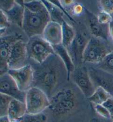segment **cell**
Here are the masks:
<instances>
[{
	"instance_id": "obj_20",
	"label": "cell",
	"mask_w": 113,
	"mask_h": 122,
	"mask_svg": "<svg viewBox=\"0 0 113 122\" xmlns=\"http://www.w3.org/2000/svg\"><path fill=\"white\" fill-rule=\"evenodd\" d=\"M62 45L68 48L75 38L76 33L74 28L65 20L62 24Z\"/></svg>"
},
{
	"instance_id": "obj_23",
	"label": "cell",
	"mask_w": 113,
	"mask_h": 122,
	"mask_svg": "<svg viewBox=\"0 0 113 122\" xmlns=\"http://www.w3.org/2000/svg\"><path fill=\"white\" fill-rule=\"evenodd\" d=\"M97 67L113 74V50L101 62L97 64Z\"/></svg>"
},
{
	"instance_id": "obj_4",
	"label": "cell",
	"mask_w": 113,
	"mask_h": 122,
	"mask_svg": "<svg viewBox=\"0 0 113 122\" xmlns=\"http://www.w3.org/2000/svg\"><path fill=\"white\" fill-rule=\"evenodd\" d=\"M105 40L90 37L86 45L83 56V62L98 64L111 53L113 49Z\"/></svg>"
},
{
	"instance_id": "obj_25",
	"label": "cell",
	"mask_w": 113,
	"mask_h": 122,
	"mask_svg": "<svg viewBox=\"0 0 113 122\" xmlns=\"http://www.w3.org/2000/svg\"><path fill=\"white\" fill-rule=\"evenodd\" d=\"M12 98L0 93V117L7 116L8 105Z\"/></svg>"
},
{
	"instance_id": "obj_33",
	"label": "cell",
	"mask_w": 113,
	"mask_h": 122,
	"mask_svg": "<svg viewBox=\"0 0 113 122\" xmlns=\"http://www.w3.org/2000/svg\"><path fill=\"white\" fill-rule=\"evenodd\" d=\"M110 113L111 116H113V97H111L102 104Z\"/></svg>"
},
{
	"instance_id": "obj_9",
	"label": "cell",
	"mask_w": 113,
	"mask_h": 122,
	"mask_svg": "<svg viewBox=\"0 0 113 122\" xmlns=\"http://www.w3.org/2000/svg\"><path fill=\"white\" fill-rule=\"evenodd\" d=\"M7 72L22 91L26 92L33 87V69L30 64H28L17 69L8 70Z\"/></svg>"
},
{
	"instance_id": "obj_40",
	"label": "cell",
	"mask_w": 113,
	"mask_h": 122,
	"mask_svg": "<svg viewBox=\"0 0 113 122\" xmlns=\"http://www.w3.org/2000/svg\"><path fill=\"white\" fill-rule=\"evenodd\" d=\"M11 122H20L19 120H15V121H12Z\"/></svg>"
},
{
	"instance_id": "obj_27",
	"label": "cell",
	"mask_w": 113,
	"mask_h": 122,
	"mask_svg": "<svg viewBox=\"0 0 113 122\" xmlns=\"http://www.w3.org/2000/svg\"><path fill=\"white\" fill-rule=\"evenodd\" d=\"M97 18L100 24H109L113 20V17L105 12L100 11L97 13Z\"/></svg>"
},
{
	"instance_id": "obj_42",
	"label": "cell",
	"mask_w": 113,
	"mask_h": 122,
	"mask_svg": "<svg viewBox=\"0 0 113 122\" xmlns=\"http://www.w3.org/2000/svg\"></svg>"
},
{
	"instance_id": "obj_12",
	"label": "cell",
	"mask_w": 113,
	"mask_h": 122,
	"mask_svg": "<svg viewBox=\"0 0 113 122\" xmlns=\"http://www.w3.org/2000/svg\"><path fill=\"white\" fill-rule=\"evenodd\" d=\"M88 38L82 32H78L72 44L67 49L76 67L83 63V53L90 38Z\"/></svg>"
},
{
	"instance_id": "obj_22",
	"label": "cell",
	"mask_w": 113,
	"mask_h": 122,
	"mask_svg": "<svg viewBox=\"0 0 113 122\" xmlns=\"http://www.w3.org/2000/svg\"><path fill=\"white\" fill-rule=\"evenodd\" d=\"M24 6L27 9L33 13H38L46 10L43 1L33 0L30 1H24Z\"/></svg>"
},
{
	"instance_id": "obj_34",
	"label": "cell",
	"mask_w": 113,
	"mask_h": 122,
	"mask_svg": "<svg viewBox=\"0 0 113 122\" xmlns=\"http://www.w3.org/2000/svg\"><path fill=\"white\" fill-rule=\"evenodd\" d=\"M64 7L68 11L67 9H71V7L74 6V5L76 3V1L73 0H64V1H60Z\"/></svg>"
},
{
	"instance_id": "obj_17",
	"label": "cell",
	"mask_w": 113,
	"mask_h": 122,
	"mask_svg": "<svg viewBox=\"0 0 113 122\" xmlns=\"http://www.w3.org/2000/svg\"><path fill=\"white\" fill-rule=\"evenodd\" d=\"M27 114L26 106L24 102L12 98L8 105L7 116L12 121L19 120Z\"/></svg>"
},
{
	"instance_id": "obj_41",
	"label": "cell",
	"mask_w": 113,
	"mask_h": 122,
	"mask_svg": "<svg viewBox=\"0 0 113 122\" xmlns=\"http://www.w3.org/2000/svg\"><path fill=\"white\" fill-rule=\"evenodd\" d=\"M112 120H113V117H112Z\"/></svg>"
},
{
	"instance_id": "obj_3",
	"label": "cell",
	"mask_w": 113,
	"mask_h": 122,
	"mask_svg": "<svg viewBox=\"0 0 113 122\" xmlns=\"http://www.w3.org/2000/svg\"><path fill=\"white\" fill-rule=\"evenodd\" d=\"M50 17L47 10L38 13H33L25 8L22 29L29 38L41 36Z\"/></svg>"
},
{
	"instance_id": "obj_26",
	"label": "cell",
	"mask_w": 113,
	"mask_h": 122,
	"mask_svg": "<svg viewBox=\"0 0 113 122\" xmlns=\"http://www.w3.org/2000/svg\"><path fill=\"white\" fill-rule=\"evenodd\" d=\"M98 2L100 11L105 12L113 17V0H101Z\"/></svg>"
},
{
	"instance_id": "obj_10",
	"label": "cell",
	"mask_w": 113,
	"mask_h": 122,
	"mask_svg": "<svg viewBox=\"0 0 113 122\" xmlns=\"http://www.w3.org/2000/svg\"><path fill=\"white\" fill-rule=\"evenodd\" d=\"M88 70L95 87H101L113 97V74L97 67H90Z\"/></svg>"
},
{
	"instance_id": "obj_39",
	"label": "cell",
	"mask_w": 113,
	"mask_h": 122,
	"mask_svg": "<svg viewBox=\"0 0 113 122\" xmlns=\"http://www.w3.org/2000/svg\"><path fill=\"white\" fill-rule=\"evenodd\" d=\"M7 72V71H4V70H0V76L1 75H2L3 74H4L5 73H6Z\"/></svg>"
},
{
	"instance_id": "obj_29",
	"label": "cell",
	"mask_w": 113,
	"mask_h": 122,
	"mask_svg": "<svg viewBox=\"0 0 113 122\" xmlns=\"http://www.w3.org/2000/svg\"><path fill=\"white\" fill-rule=\"evenodd\" d=\"M10 25L11 23L8 20L6 12L0 8V28L6 29Z\"/></svg>"
},
{
	"instance_id": "obj_30",
	"label": "cell",
	"mask_w": 113,
	"mask_h": 122,
	"mask_svg": "<svg viewBox=\"0 0 113 122\" xmlns=\"http://www.w3.org/2000/svg\"><path fill=\"white\" fill-rule=\"evenodd\" d=\"M85 9L86 8L81 3L76 2L70 10L72 15H75V16H79L83 13V12H85Z\"/></svg>"
},
{
	"instance_id": "obj_31",
	"label": "cell",
	"mask_w": 113,
	"mask_h": 122,
	"mask_svg": "<svg viewBox=\"0 0 113 122\" xmlns=\"http://www.w3.org/2000/svg\"><path fill=\"white\" fill-rule=\"evenodd\" d=\"M50 2L53 3V4L55 5L56 6H57V7L60 8V9L61 10V11L63 12L64 13H65V15H67V17L69 18V20H71V21L73 22L76 23V20L72 18V16H71L70 15L69 13V12H68L67 10L64 7V6H62V4L60 2V1H59V0H53V1H52V0H51V1H50Z\"/></svg>"
},
{
	"instance_id": "obj_18",
	"label": "cell",
	"mask_w": 113,
	"mask_h": 122,
	"mask_svg": "<svg viewBox=\"0 0 113 122\" xmlns=\"http://www.w3.org/2000/svg\"><path fill=\"white\" fill-rule=\"evenodd\" d=\"M53 49L56 54L61 59L67 71L68 81L70 79V75L75 69L76 66L73 62L67 48L61 44L53 46Z\"/></svg>"
},
{
	"instance_id": "obj_37",
	"label": "cell",
	"mask_w": 113,
	"mask_h": 122,
	"mask_svg": "<svg viewBox=\"0 0 113 122\" xmlns=\"http://www.w3.org/2000/svg\"><path fill=\"white\" fill-rule=\"evenodd\" d=\"M0 122H11V121L8 116H6L0 117Z\"/></svg>"
},
{
	"instance_id": "obj_28",
	"label": "cell",
	"mask_w": 113,
	"mask_h": 122,
	"mask_svg": "<svg viewBox=\"0 0 113 122\" xmlns=\"http://www.w3.org/2000/svg\"><path fill=\"white\" fill-rule=\"evenodd\" d=\"M94 109L96 112L98 113L100 117L104 119H112V116L108 111L104 107L102 104H97L94 105Z\"/></svg>"
},
{
	"instance_id": "obj_36",
	"label": "cell",
	"mask_w": 113,
	"mask_h": 122,
	"mask_svg": "<svg viewBox=\"0 0 113 122\" xmlns=\"http://www.w3.org/2000/svg\"><path fill=\"white\" fill-rule=\"evenodd\" d=\"M109 34H110V38L112 39L113 41V20L109 24Z\"/></svg>"
},
{
	"instance_id": "obj_35",
	"label": "cell",
	"mask_w": 113,
	"mask_h": 122,
	"mask_svg": "<svg viewBox=\"0 0 113 122\" xmlns=\"http://www.w3.org/2000/svg\"><path fill=\"white\" fill-rule=\"evenodd\" d=\"M113 120L111 119H104V118H102V119L100 118H98L97 117H93L90 120L89 122H112Z\"/></svg>"
},
{
	"instance_id": "obj_14",
	"label": "cell",
	"mask_w": 113,
	"mask_h": 122,
	"mask_svg": "<svg viewBox=\"0 0 113 122\" xmlns=\"http://www.w3.org/2000/svg\"><path fill=\"white\" fill-rule=\"evenodd\" d=\"M85 12L87 15L89 30L92 36L108 41L110 38L109 24H100L98 21L96 15H94L92 12L86 8L85 9Z\"/></svg>"
},
{
	"instance_id": "obj_8",
	"label": "cell",
	"mask_w": 113,
	"mask_h": 122,
	"mask_svg": "<svg viewBox=\"0 0 113 122\" xmlns=\"http://www.w3.org/2000/svg\"><path fill=\"white\" fill-rule=\"evenodd\" d=\"M28 59L26 42L23 39L19 40L14 43L11 48L8 62V70L17 69L24 66L28 64Z\"/></svg>"
},
{
	"instance_id": "obj_32",
	"label": "cell",
	"mask_w": 113,
	"mask_h": 122,
	"mask_svg": "<svg viewBox=\"0 0 113 122\" xmlns=\"http://www.w3.org/2000/svg\"><path fill=\"white\" fill-rule=\"evenodd\" d=\"M15 1H0V7L4 11H7L11 9L13 6Z\"/></svg>"
},
{
	"instance_id": "obj_38",
	"label": "cell",
	"mask_w": 113,
	"mask_h": 122,
	"mask_svg": "<svg viewBox=\"0 0 113 122\" xmlns=\"http://www.w3.org/2000/svg\"><path fill=\"white\" fill-rule=\"evenodd\" d=\"M6 31V29H3L0 28V37H1V36H4Z\"/></svg>"
},
{
	"instance_id": "obj_6",
	"label": "cell",
	"mask_w": 113,
	"mask_h": 122,
	"mask_svg": "<svg viewBox=\"0 0 113 122\" xmlns=\"http://www.w3.org/2000/svg\"><path fill=\"white\" fill-rule=\"evenodd\" d=\"M25 103L27 114H29L42 113L50 105V98L46 94L33 86L26 91Z\"/></svg>"
},
{
	"instance_id": "obj_21",
	"label": "cell",
	"mask_w": 113,
	"mask_h": 122,
	"mask_svg": "<svg viewBox=\"0 0 113 122\" xmlns=\"http://www.w3.org/2000/svg\"><path fill=\"white\" fill-rule=\"evenodd\" d=\"M111 97H112V95L105 89L101 87H97L93 95L88 99L94 105H97L103 104Z\"/></svg>"
},
{
	"instance_id": "obj_24",
	"label": "cell",
	"mask_w": 113,
	"mask_h": 122,
	"mask_svg": "<svg viewBox=\"0 0 113 122\" xmlns=\"http://www.w3.org/2000/svg\"><path fill=\"white\" fill-rule=\"evenodd\" d=\"M19 121L20 122H47L48 118L43 113L38 114H26Z\"/></svg>"
},
{
	"instance_id": "obj_7",
	"label": "cell",
	"mask_w": 113,
	"mask_h": 122,
	"mask_svg": "<svg viewBox=\"0 0 113 122\" xmlns=\"http://www.w3.org/2000/svg\"><path fill=\"white\" fill-rule=\"evenodd\" d=\"M70 78H72L74 82L86 98H89L94 92L95 87L92 82L87 67L81 66L76 67L71 73Z\"/></svg>"
},
{
	"instance_id": "obj_5",
	"label": "cell",
	"mask_w": 113,
	"mask_h": 122,
	"mask_svg": "<svg viewBox=\"0 0 113 122\" xmlns=\"http://www.w3.org/2000/svg\"><path fill=\"white\" fill-rule=\"evenodd\" d=\"M26 44L28 59L37 64L43 63L50 56L55 54L53 46L47 42L41 36L29 38Z\"/></svg>"
},
{
	"instance_id": "obj_2",
	"label": "cell",
	"mask_w": 113,
	"mask_h": 122,
	"mask_svg": "<svg viewBox=\"0 0 113 122\" xmlns=\"http://www.w3.org/2000/svg\"><path fill=\"white\" fill-rule=\"evenodd\" d=\"M76 96L72 89L65 88L50 98V108L56 116H63L72 112L76 104Z\"/></svg>"
},
{
	"instance_id": "obj_13",
	"label": "cell",
	"mask_w": 113,
	"mask_h": 122,
	"mask_svg": "<svg viewBox=\"0 0 113 122\" xmlns=\"http://www.w3.org/2000/svg\"><path fill=\"white\" fill-rule=\"evenodd\" d=\"M26 92L18 88L11 76L7 72L0 76V93L25 103Z\"/></svg>"
},
{
	"instance_id": "obj_11",
	"label": "cell",
	"mask_w": 113,
	"mask_h": 122,
	"mask_svg": "<svg viewBox=\"0 0 113 122\" xmlns=\"http://www.w3.org/2000/svg\"><path fill=\"white\" fill-rule=\"evenodd\" d=\"M20 39H23L22 35L18 33L0 37V70L8 71V59L12 45Z\"/></svg>"
},
{
	"instance_id": "obj_1",
	"label": "cell",
	"mask_w": 113,
	"mask_h": 122,
	"mask_svg": "<svg viewBox=\"0 0 113 122\" xmlns=\"http://www.w3.org/2000/svg\"><path fill=\"white\" fill-rule=\"evenodd\" d=\"M33 69V86L44 91L49 98L55 93V91L62 80L68 81L66 68L56 54L50 56L44 62L38 64Z\"/></svg>"
},
{
	"instance_id": "obj_19",
	"label": "cell",
	"mask_w": 113,
	"mask_h": 122,
	"mask_svg": "<svg viewBox=\"0 0 113 122\" xmlns=\"http://www.w3.org/2000/svg\"><path fill=\"white\" fill-rule=\"evenodd\" d=\"M43 1L46 7L47 11L49 12L51 21L58 23L62 25V23L65 21L64 18V15H65V13L60 8L50 2V1L44 0Z\"/></svg>"
},
{
	"instance_id": "obj_16",
	"label": "cell",
	"mask_w": 113,
	"mask_h": 122,
	"mask_svg": "<svg viewBox=\"0 0 113 122\" xmlns=\"http://www.w3.org/2000/svg\"><path fill=\"white\" fill-rule=\"evenodd\" d=\"M5 12L10 23L15 24L22 28L25 12L24 1H15L11 9Z\"/></svg>"
},
{
	"instance_id": "obj_15",
	"label": "cell",
	"mask_w": 113,
	"mask_h": 122,
	"mask_svg": "<svg viewBox=\"0 0 113 122\" xmlns=\"http://www.w3.org/2000/svg\"><path fill=\"white\" fill-rule=\"evenodd\" d=\"M41 36L53 46L61 44L62 41V25L51 20L45 27Z\"/></svg>"
}]
</instances>
